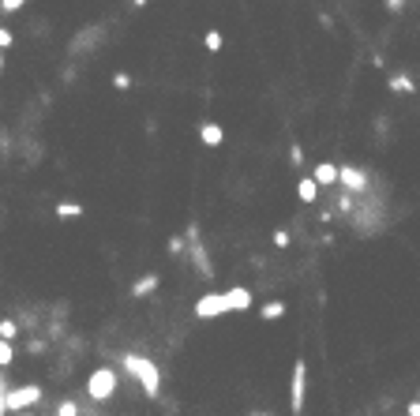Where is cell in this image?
Returning <instances> with one entry per match:
<instances>
[{
	"label": "cell",
	"mask_w": 420,
	"mask_h": 416,
	"mask_svg": "<svg viewBox=\"0 0 420 416\" xmlns=\"http://www.w3.org/2000/svg\"><path fill=\"white\" fill-rule=\"evenodd\" d=\"M308 176H311L319 188H334V184H338V165H334V162H319Z\"/></svg>",
	"instance_id": "obj_10"
},
{
	"label": "cell",
	"mask_w": 420,
	"mask_h": 416,
	"mask_svg": "<svg viewBox=\"0 0 420 416\" xmlns=\"http://www.w3.org/2000/svg\"><path fill=\"white\" fill-rule=\"evenodd\" d=\"M199 142H203L206 150H218L221 142H226V128L214 124V120H203L199 124Z\"/></svg>",
	"instance_id": "obj_8"
},
{
	"label": "cell",
	"mask_w": 420,
	"mask_h": 416,
	"mask_svg": "<svg viewBox=\"0 0 420 416\" xmlns=\"http://www.w3.org/2000/svg\"><path fill=\"white\" fill-rule=\"evenodd\" d=\"M16 334H19L16 319H0V342H16Z\"/></svg>",
	"instance_id": "obj_17"
},
{
	"label": "cell",
	"mask_w": 420,
	"mask_h": 416,
	"mask_svg": "<svg viewBox=\"0 0 420 416\" xmlns=\"http://www.w3.org/2000/svg\"><path fill=\"white\" fill-rule=\"evenodd\" d=\"M221 315H229L226 293H206L195 300V319H221Z\"/></svg>",
	"instance_id": "obj_7"
},
{
	"label": "cell",
	"mask_w": 420,
	"mask_h": 416,
	"mask_svg": "<svg viewBox=\"0 0 420 416\" xmlns=\"http://www.w3.org/2000/svg\"><path fill=\"white\" fill-rule=\"evenodd\" d=\"M116 386H121V375L113 368H94L90 379H87V398L90 401H109L116 394Z\"/></svg>",
	"instance_id": "obj_4"
},
{
	"label": "cell",
	"mask_w": 420,
	"mask_h": 416,
	"mask_svg": "<svg viewBox=\"0 0 420 416\" xmlns=\"http://www.w3.org/2000/svg\"><path fill=\"white\" fill-rule=\"evenodd\" d=\"M184 240H188V255H192V266L199 278H214V263L206 259V248H203V229L199 222H188V229H184Z\"/></svg>",
	"instance_id": "obj_3"
},
{
	"label": "cell",
	"mask_w": 420,
	"mask_h": 416,
	"mask_svg": "<svg viewBox=\"0 0 420 416\" xmlns=\"http://www.w3.org/2000/svg\"><path fill=\"white\" fill-rule=\"evenodd\" d=\"M8 412H26L42 401V386L38 383H19V386H8Z\"/></svg>",
	"instance_id": "obj_5"
},
{
	"label": "cell",
	"mask_w": 420,
	"mask_h": 416,
	"mask_svg": "<svg viewBox=\"0 0 420 416\" xmlns=\"http://www.w3.org/2000/svg\"><path fill=\"white\" fill-rule=\"evenodd\" d=\"M113 90H131V83H136V79H131V75L128 72H113Z\"/></svg>",
	"instance_id": "obj_20"
},
{
	"label": "cell",
	"mask_w": 420,
	"mask_h": 416,
	"mask_svg": "<svg viewBox=\"0 0 420 416\" xmlns=\"http://www.w3.org/2000/svg\"><path fill=\"white\" fill-rule=\"evenodd\" d=\"M274 248H289V232L285 229H274Z\"/></svg>",
	"instance_id": "obj_27"
},
{
	"label": "cell",
	"mask_w": 420,
	"mask_h": 416,
	"mask_svg": "<svg viewBox=\"0 0 420 416\" xmlns=\"http://www.w3.org/2000/svg\"><path fill=\"white\" fill-rule=\"evenodd\" d=\"M297 199L300 203H319V184H315L311 176H300L297 180Z\"/></svg>",
	"instance_id": "obj_13"
},
{
	"label": "cell",
	"mask_w": 420,
	"mask_h": 416,
	"mask_svg": "<svg viewBox=\"0 0 420 416\" xmlns=\"http://www.w3.org/2000/svg\"><path fill=\"white\" fill-rule=\"evenodd\" d=\"M150 4V0H131V8H147Z\"/></svg>",
	"instance_id": "obj_33"
},
{
	"label": "cell",
	"mask_w": 420,
	"mask_h": 416,
	"mask_svg": "<svg viewBox=\"0 0 420 416\" xmlns=\"http://www.w3.org/2000/svg\"><path fill=\"white\" fill-rule=\"evenodd\" d=\"M26 0H0V16H11V11H19Z\"/></svg>",
	"instance_id": "obj_24"
},
{
	"label": "cell",
	"mask_w": 420,
	"mask_h": 416,
	"mask_svg": "<svg viewBox=\"0 0 420 416\" xmlns=\"http://www.w3.org/2000/svg\"><path fill=\"white\" fill-rule=\"evenodd\" d=\"M387 86L394 90V94H416V83H413L405 72H390V75H387Z\"/></svg>",
	"instance_id": "obj_12"
},
{
	"label": "cell",
	"mask_w": 420,
	"mask_h": 416,
	"mask_svg": "<svg viewBox=\"0 0 420 416\" xmlns=\"http://www.w3.org/2000/svg\"><path fill=\"white\" fill-rule=\"evenodd\" d=\"M158 285H162V278H158V274H143V278H136V285L128 289V296H131V300H143V296H150V293L158 289Z\"/></svg>",
	"instance_id": "obj_11"
},
{
	"label": "cell",
	"mask_w": 420,
	"mask_h": 416,
	"mask_svg": "<svg viewBox=\"0 0 420 416\" xmlns=\"http://www.w3.org/2000/svg\"><path fill=\"white\" fill-rule=\"evenodd\" d=\"M405 416H420V398H416V401H409V405H405Z\"/></svg>",
	"instance_id": "obj_29"
},
{
	"label": "cell",
	"mask_w": 420,
	"mask_h": 416,
	"mask_svg": "<svg viewBox=\"0 0 420 416\" xmlns=\"http://www.w3.org/2000/svg\"><path fill=\"white\" fill-rule=\"evenodd\" d=\"M165 252H169V255H184V252H188V240H184L180 232H173V237H169V244H165Z\"/></svg>",
	"instance_id": "obj_18"
},
{
	"label": "cell",
	"mask_w": 420,
	"mask_h": 416,
	"mask_svg": "<svg viewBox=\"0 0 420 416\" xmlns=\"http://www.w3.org/2000/svg\"><path fill=\"white\" fill-rule=\"evenodd\" d=\"M289 162H293L297 169L304 165V147H300V142H293V147H289Z\"/></svg>",
	"instance_id": "obj_23"
},
{
	"label": "cell",
	"mask_w": 420,
	"mask_h": 416,
	"mask_svg": "<svg viewBox=\"0 0 420 416\" xmlns=\"http://www.w3.org/2000/svg\"><path fill=\"white\" fill-rule=\"evenodd\" d=\"M0 72H4V53H0Z\"/></svg>",
	"instance_id": "obj_34"
},
{
	"label": "cell",
	"mask_w": 420,
	"mask_h": 416,
	"mask_svg": "<svg viewBox=\"0 0 420 416\" xmlns=\"http://www.w3.org/2000/svg\"><path fill=\"white\" fill-rule=\"evenodd\" d=\"M221 45H226V34L210 27V30L203 34V49H206V53H221Z\"/></svg>",
	"instance_id": "obj_15"
},
{
	"label": "cell",
	"mask_w": 420,
	"mask_h": 416,
	"mask_svg": "<svg viewBox=\"0 0 420 416\" xmlns=\"http://www.w3.org/2000/svg\"><path fill=\"white\" fill-rule=\"evenodd\" d=\"M11 360H16V345H11V342H0V371L11 368Z\"/></svg>",
	"instance_id": "obj_19"
},
{
	"label": "cell",
	"mask_w": 420,
	"mask_h": 416,
	"mask_svg": "<svg viewBox=\"0 0 420 416\" xmlns=\"http://www.w3.org/2000/svg\"><path fill=\"white\" fill-rule=\"evenodd\" d=\"M0 416H8V398L0 394Z\"/></svg>",
	"instance_id": "obj_30"
},
{
	"label": "cell",
	"mask_w": 420,
	"mask_h": 416,
	"mask_svg": "<svg viewBox=\"0 0 420 416\" xmlns=\"http://www.w3.org/2000/svg\"><path fill=\"white\" fill-rule=\"evenodd\" d=\"M226 304H229V315H233V311H248V308H252V289L233 285V289H226Z\"/></svg>",
	"instance_id": "obj_9"
},
{
	"label": "cell",
	"mask_w": 420,
	"mask_h": 416,
	"mask_svg": "<svg viewBox=\"0 0 420 416\" xmlns=\"http://www.w3.org/2000/svg\"><path fill=\"white\" fill-rule=\"evenodd\" d=\"M57 416H79V401H72V398H64L60 405H57Z\"/></svg>",
	"instance_id": "obj_21"
},
{
	"label": "cell",
	"mask_w": 420,
	"mask_h": 416,
	"mask_svg": "<svg viewBox=\"0 0 420 416\" xmlns=\"http://www.w3.org/2000/svg\"><path fill=\"white\" fill-rule=\"evenodd\" d=\"M248 416H274V412H267V409H252V412H248Z\"/></svg>",
	"instance_id": "obj_32"
},
{
	"label": "cell",
	"mask_w": 420,
	"mask_h": 416,
	"mask_svg": "<svg viewBox=\"0 0 420 416\" xmlns=\"http://www.w3.org/2000/svg\"><path fill=\"white\" fill-rule=\"evenodd\" d=\"M57 218H83V203L60 199V203H57Z\"/></svg>",
	"instance_id": "obj_16"
},
{
	"label": "cell",
	"mask_w": 420,
	"mask_h": 416,
	"mask_svg": "<svg viewBox=\"0 0 420 416\" xmlns=\"http://www.w3.org/2000/svg\"><path fill=\"white\" fill-rule=\"evenodd\" d=\"M121 368H124V375H131V379L139 383V390H143L150 401L162 398V371H158V364H154L150 356H143V353H124V356H121Z\"/></svg>",
	"instance_id": "obj_1"
},
{
	"label": "cell",
	"mask_w": 420,
	"mask_h": 416,
	"mask_svg": "<svg viewBox=\"0 0 420 416\" xmlns=\"http://www.w3.org/2000/svg\"><path fill=\"white\" fill-rule=\"evenodd\" d=\"M285 311H289L285 300H267V304L259 308V319H262V322H278V319L285 315Z\"/></svg>",
	"instance_id": "obj_14"
},
{
	"label": "cell",
	"mask_w": 420,
	"mask_h": 416,
	"mask_svg": "<svg viewBox=\"0 0 420 416\" xmlns=\"http://www.w3.org/2000/svg\"><path fill=\"white\" fill-rule=\"evenodd\" d=\"M308 409V360L297 356L293 360V379H289V412L304 416Z\"/></svg>",
	"instance_id": "obj_2"
},
{
	"label": "cell",
	"mask_w": 420,
	"mask_h": 416,
	"mask_svg": "<svg viewBox=\"0 0 420 416\" xmlns=\"http://www.w3.org/2000/svg\"><path fill=\"white\" fill-rule=\"evenodd\" d=\"M16 45V34H11L8 27H0V53H4V49H11Z\"/></svg>",
	"instance_id": "obj_25"
},
{
	"label": "cell",
	"mask_w": 420,
	"mask_h": 416,
	"mask_svg": "<svg viewBox=\"0 0 420 416\" xmlns=\"http://www.w3.org/2000/svg\"><path fill=\"white\" fill-rule=\"evenodd\" d=\"M383 8L390 11V16H402V11H405V0H383Z\"/></svg>",
	"instance_id": "obj_26"
},
{
	"label": "cell",
	"mask_w": 420,
	"mask_h": 416,
	"mask_svg": "<svg viewBox=\"0 0 420 416\" xmlns=\"http://www.w3.org/2000/svg\"><path fill=\"white\" fill-rule=\"evenodd\" d=\"M368 169H360V165H338V184H341V191L346 195H360L364 188H368Z\"/></svg>",
	"instance_id": "obj_6"
},
{
	"label": "cell",
	"mask_w": 420,
	"mask_h": 416,
	"mask_svg": "<svg viewBox=\"0 0 420 416\" xmlns=\"http://www.w3.org/2000/svg\"><path fill=\"white\" fill-rule=\"evenodd\" d=\"M0 394H8V379H4V371H0Z\"/></svg>",
	"instance_id": "obj_31"
},
{
	"label": "cell",
	"mask_w": 420,
	"mask_h": 416,
	"mask_svg": "<svg viewBox=\"0 0 420 416\" xmlns=\"http://www.w3.org/2000/svg\"><path fill=\"white\" fill-rule=\"evenodd\" d=\"M353 206H357V195H346V191H341V195H338V210H341V214H349Z\"/></svg>",
	"instance_id": "obj_22"
},
{
	"label": "cell",
	"mask_w": 420,
	"mask_h": 416,
	"mask_svg": "<svg viewBox=\"0 0 420 416\" xmlns=\"http://www.w3.org/2000/svg\"><path fill=\"white\" fill-rule=\"evenodd\" d=\"M31 353H34V356L45 353V342H42V337H34V342H31Z\"/></svg>",
	"instance_id": "obj_28"
}]
</instances>
